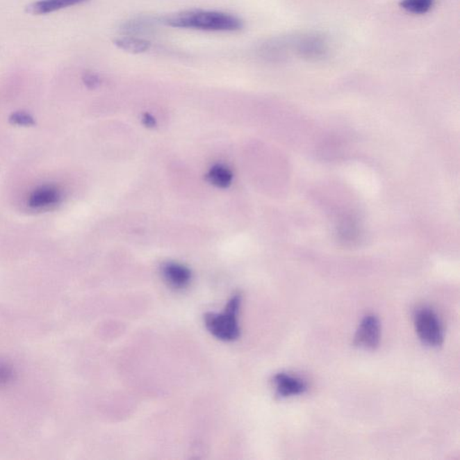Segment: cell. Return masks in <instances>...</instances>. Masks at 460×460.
<instances>
[{
	"label": "cell",
	"instance_id": "obj_7",
	"mask_svg": "<svg viewBox=\"0 0 460 460\" xmlns=\"http://www.w3.org/2000/svg\"><path fill=\"white\" fill-rule=\"evenodd\" d=\"M162 275L168 285L174 289H183L190 284L192 272L186 266L177 263H167L162 268Z\"/></svg>",
	"mask_w": 460,
	"mask_h": 460
},
{
	"label": "cell",
	"instance_id": "obj_4",
	"mask_svg": "<svg viewBox=\"0 0 460 460\" xmlns=\"http://www.w3.org/2000/svg\"><path fill=\"white\" fill-rule=\"evenodd\" d=\"M380 323L374 315H368L359 326L354 336V345L359 348L375 350L380 342Z\"/></svg>",
	"mask_w": 460,
	"mask_h": 460
},
{
	"label": "cell",
	"instance_id": "obj_8",
	"mask_svg": "<svg viewBox=\"0 0 460 460\" xmlns=\"http://www.w3.org/2000/svg\"><path fill=\"white\" fill-rule=\"evenodd\" d=\"M361 228L357 219L347 216L343 217L336 227L337 240L345 245L358 243L361 238Z\"/></svg>",
	"mask_w": 460,
	"mask_h": 460
},
{
	"label": "cell",
	"instance_id": "obj_6",
	"mask_svg": "<svg viewBox=\"0 0 460 460\" xmlns=\"http://www.w3.org/2000/svg\"><path fill=\"white\" fill-rule=\"evenodd\" d=\"M274 384L278 397L284 398L304 394L308 389L304 380L284 372L276 374Z\"/></svg>",
	"mask_w": 460,
	"mask_h": 460
},
{
	"label": "cell",
	"instance_id": "obj_1",
	"mask_svg": "<svg viewBox=\"0 0 460 460\" xmlns=\"http://www.w3.org/2000/svg\"><path fill=\"white\" fill-rule=\"evenodd\" d=\"M163 23L177 28L213 32H235L243 28V21L230 14L217 11L192 10L165 17Z\"/></svg>",
	"mask_w": 460,
	"mask_h": 460
},
{
	"label": "cell",
	"instance_id": "obj_14",
	"mask_svg": "<svg viewBox=\"0 0 460 460\" xmlns=\"http://www.w3.org/2000/svg\"><path fill=\"white\" fill-rule=\"evenodd\" d=\"M434 0H402L401 8L413 15H422L430 11Z\"/></svg>",
	"mask_w": 460,
	"mask_h": 460
},
{
	"label": "cell",
	"instance_id": "obj_16",
	"mask_svg": "<svg viewBox=\"0 0 460 460\" xmlns=\"http://www.w3.org/2000/svg\"><path fill=\"white\" fill-rule=\"evenodd\" d=\"M14 379V370L10 365L0 361V386L8 385Z\"/></svg>",
	"mask_w": 460,
	"mask_h": 460
},
{
	"label": "cell",
	"instance_id": "obj_10",
	"mask_svg": "<svg viewBox=\"0 0 460 460\" xmlns=\"http://www.w3.org/2000/svg\"><path fill=\"white\" fill-rule=\"evenodd\" d=\"M88 1V0H39L29 6L28 11L35 15L51 14Z\"/></svg>",
	"mask_w": 460,
	"mask_h": 460
},
{
	"label": "cell",
	"instance_id": "obj_15",
	"mask_svg": "<svg viewBox=\"0 0 460 460\" xmlns=\"http://www.w3.org/2000/svg\"><path fill=\"white\" fill-rule=\"evenodd\" d=\"M9 122L12 124L19 125V126H33L35 124V120L26 112H15L12 113L9 117Z\"/></svg>",
	"mask_w": 460,
	"mask_h": 460
},
{
	"label": "cell",
	"instance_id": "obj_3",
	"mask_svg": "<svg viewBox=\"0 0 460 460\" xmlns=\"http://www.w3.org/2000/svg\"><path fill=\"white\" fill-rule=\"evenodd\" d=\"M415 327L419 338L425 345L432 347L443 345V327L438 315L432 309L423 308L416 311Z\"/></svg>",
	"mask_w": 460,
	"mask_h": 460
},
{
	"label": "cell",
	"instance_id": "obj_5",
	"mask_svg": "<svg viewBox=\"0 0 460 460\" xmlns=\"http://www.w3.org/2000/svg\"><path fill=\"white\" fill-rule=\"evenodd\" d=\"M61 201V192L56 186L44 185L31 193L28 206L33 210H47L56 206Z\"/></svg>",
	"mask_w": 460,
	"mask_h": 460
},
{
	"label": "cell",
	"instance_id": "obj_13",
	"mask_svg": "<svg viewBox=\"0 0 460 460\" xmlns=\"http://www.w3.org/2000/svg\"><path fill=\"white\" fill-rule=\"evenodd\" d=\"M208 179L213 185L225 188L231 183L233 174L228 167L217 165L208 172Z\"/></svg>",
	"mask_w": 460,
	"mask_h": 460
},
{
	"label": "cell",
	"instance_id": "obj_9",
	"mask_svg": "<svg viewBox=\"0 0 460 460\" xmlns=\"http://www.w3.org/2000/svg\"><path fill=\"white\" fill-rule=\"evenodd\" d=\"M297 51L300 56L308 59H320L327 52V42L321 36L308 35L299 40L297 44Z\"/></svg>",
	"mask_w": 460,
	"mask_h": 460
},
{
	"label": "cell",
	"instance_id": "obj_11",
	"mask_svg": "<svg viewBox=\"0 0 460 460\" xmlns=\"http://www.w3.org/2000/svg\"><path fill=\"white\" fill-rule=\"evenodd\" d=\"M115 44L121 50L134 54H143L151 47V44L148 40L133 35L124 36V38L116 39Z\"/></svg>",
	"mask_w": 460,
	"mask_h": 460
},
{
	"label": "cell",
	"instance_id": "obj_17",
	"mask_svg": "<svg viewBox=\"0 0 460 460\" xmlns=\"http://www.w3.org/2000/svg\"><path fill=\"white\" fill-rule=\"evenodd\" d=\"M83 81H84L85 84L88 88H96L100 83L99 78L96 74H94V73H85L84 76H83Z\"/></svg>",
	"mask_w": 460,
	"mask_h": 460
},
{
	"label": "cell",
	"instance_id": "obj_2",
	"mask_svg": "<svg viewBox=\"0 0 460 460\" xmlns=\"http://www.w3.org/2000/svg\"><path fill=\"white\" fill-rule=\"evenodd\" d=\"M241 305V296L236 294L230 299L225 311L220 314L208 313L205 315V326L211 334L222 341L230 342L238 338V315Z\"/></svg>",
	"mask_w": 460,
	"mask_h": 460
},
{
	"label": "cell",
	"instance_id": "obj_12",
	"mask_svg": "<svg viewBox=\"0 0 460 460\" xmlns=\"http://www.w3.org/2000/svg\"><path fill=\"white\" fill-rule=\"evenodd\" d=\"M158 22V20L152 19L150 17L134 18L122 24V30L128 35H141V33L150 32Z\"/></svg>",
	"mask_w": 460,
	"mask_h": 460
}]
</instances>
